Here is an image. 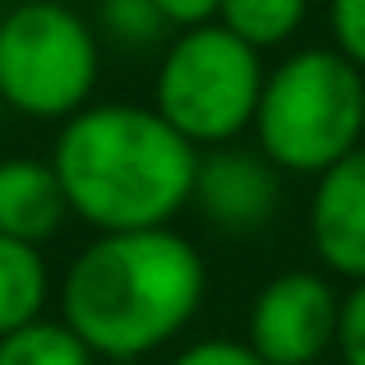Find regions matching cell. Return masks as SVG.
<instances>
[{
  "label": "cell",
  "mask_w": 365,
  "mask_h": 365,
  "mask_svg": "<svg viewBox=\"0 0 365 365\" xmlns=\"http://www.w3.org/2000/svg\"><path fill=\"white\" fill-rule=\"evenodd\" d=\"M208 296V264L176 227L111 232L74 255L61 282L65 324L102 361H139L190 329Z\"/></svg>",
  "instance_id": "1"
},
{
  "label": "cell",
  "mask_w": 365,
  "mask_h": 365,
  "mask_svg": "<svg viewBox=\"0 0 365 365\" xmlns=\"http://www.w3.org/2000/svg\"><path fill=\"white\" fill-rule=\"evenodd\" d=\"M51 167L70 213L98 236L171 227L195 199L199 148L153 107L102 102L70 116L56 134Z\"/></svg>",
  "instance_id": "2"
},
{
  "label": "cell",
  "mask_w": 365,
  "mask_h": 365,
  "mask_svg": "<svg viewBox=\"0 0 365 365\" xmlns=\"http://www.w3.org/2000/svg\"><path fill=\"white\" fill-rule=\"evenodd\" d=\"M365 143V70L338 46H301L264 74L255 148L282 176H324Z\"/></svg>",
  "instance_id": "3"
},
{
  "label": "cell",
  "mask_w": 365,
  "mask_h": 365,
  "mask_svg": "<svg viewBox=\"0 0 365 365\" xmlns=\"http://www.w3.org/2000/svg\"><path fill=\"white\" fill-rule=\"evenodd\" d=\"M264 61L222 24L185 28L162 51L153 79V111L195 148H227L255 130Z\"/></svg>",
  "instance_id": "4"
},
{
  "label": "cell",
  "mask_w": 365,
  "mask_h": 365,
  "mask_svg": "<svg viewBox=\"0 0 365 365\" xmlns=\"http://www.w3.org/2000/svg\"><path fill=\"white\" fill-rule=\"evenodd\" d=\"M98 33L61 0H24L0 24V102L28 120H70L98 88Z\"/></svg>",
  "instance_id": "5"
},
{
  "label": "cell",
  "mask_w": 365,
  "mask_h": 365,
  "mask_svg": "<svg viewBox=\"0 0 365 365\" xmlns=\"http://www.w3.org/2000/svg\"><path fill=\"white\" fill-rule=\"evenodd\" d=\"M338 310L342 296L324 273L287 268L259 287L245 342L264 365H319L338 342Z\"/></svg>",
  "instance_id": "6"
},
{
  "label": "cell",
  "mask_w": 365,
  "mask_h": 365,
  "mask_svg": "<svg viewBox=\"0 0 365 365\" xmlns=\"http://www.w3.org/2000/svg\"><path fill=\"white\" fill-rule=\"evenodd\" d=\"M190 204L222 236H255L282 208V171L259 148H208L199 153L195 199Z\"/></svg>",
  "instance_id": "7"
},
{
  "label": "cell",
  "mask_w": 365,
  "mask_h": 365,
  "mask_svg": "<svg viewBox=\"0 0 365 365\" xmlns=\"http://www.w3.org/2000/svg\"><path fill=\"white\" fill-rule=\"evenodd\" d=\"M305 222L319 264L338 277L365 282V143L314 176Z\"/></svg>",
  "instance_id": "8"
},
{
  "label": "cell",
  "mask_w": 365,
  "mask_h": 365,
  "mask_svg": "<svg viewBox=\"0 0 365 365\" xmlns=\"http://www.w3.org/2000/svg\"><path fill=\"white\" fill-rule=\"evenodd\" d=\"M65 217H70V199L51 162L0 158V236L42 245L65 227Z\"/></svg>",
  "instance_id": "9"
},
{
  "label": "cell",
  "mask_w": 365,
  "mask_h": 365,
  "mask_svg": "<svg viewBox=\"0 0 365 365\" xmlns=\"http://www.w3.org/2000/svg\"><path fill=\"white\" fill-rule=\"evenodd\" d=\"M46 296H51V273L42 250L0 236V338L42 319Z\"/></svg>",
  "instance_id": "10"
},
{
  "label": "cell",
  "mask_w": 365,
  "mask_h": 365,
  "mask_svg": "<svg viewBox=\"0 0 365 365\" xmlns=\"http://www.w3.org/2000/svg\"><path fill=\"white\" fill-rule=\"evenodd\" d=\"M305 14H310V0H222L217 24L264 56L273 46L292 42L301 33Z\"/></svg>",
  "instance_id": "11"
},
{
  "label": "cell",
  "mask_w": 365,
  "mask_h": 365,
  "mask_svg": "<svg viewBox=\"0 0 365 365\" xmlns=\"http://www.w3.org/2000/svg\"><path fill=\"white\" fill-rule=\"evenodd\" d=\"M83 338L65 319H33L0 338V365H93Z\"/></svg>",
  "instance_id": "12"
},
{
  "label": "cell",
  "mask_w": 365,
  "mask_h": 365,
  "mask_svg": "<svg viewBox=\"0 0 365 365\" xmlns=\"http://www.w3.org/2000/svg\"><path fill=\"white\" fill-rule=\"evenodd\" d=\"M98 28L120 46V51H153L167 37V19L153 0H102L98 5Z\"/></svg>",
  "instance_id": "13"
},
{
  "label": "cell",
  "mask_w": 365,
  "mask_h": 365,
  "mask_svg": "<svg viewBox=\"0 0 365 365\" xmlns=\"http://www.w3.org/2000/svg\"><path fill=\"white\" fill-rule=\"evenodd\" d=\"M329 33L333 46L365 70V0H329Z\"/></svg>",
  "instance_id": "14"
},
{
  "label": "cell",
  "mask_w": 365,
  "mask_h": 365,
  "mask_svg": "<svg viewBox=\"0 0 365 365\" xmlns=\"http://www.w3.org/2000/svg\"><path fill=\"white\" fill-rule=\"evenodd\" d=\"M333 351L342 356V365H365V282H351V292L342 296Z\"/></svg>",
  "instance_id": "15"
},
{
  "label": "cell",
  "mask_w": 365,
  "mask_h": 365,
  "mask_svg": "<svg viewBox=\"0 0 365 365\" xmlns=\"http://www.w3.org/2000/svg\"><path fill=\"white\" fill-rule=\"evenodd\" d=\"M171 365H264L255 356L250 342H236V338H204V342H190L185 351H176Z\"/></svg>",
  "instance_id": "16"
},
{
  "label": "cell",
  "mask_w": 365,
  "mask_h": 365,
  "mask_svg": "<svg viewBox=\"0 0 365 365\" xmlns=\"http://www.w3.org/2000/svg\"><path fill=\"white\" fill-rule=\"evenodd\" d=\"M153 5L162 9V19H167L171 28H204V24H217V9H222V0H153Z\"/></svg>",
  "instance_id": "17"
},
{
  "label": "cell",
  "mask_w": 365,
  "mask_h": 365,
  "mask_svg": "<svg viewBox=\"0 0 365 365\" xmlns=\"http://www.w3.org/2000/svg\"><path fill=\"white\" fill-rule=\"evenodd\" d=\"M0 24H5V5H0Z\"/></svg>",
  "instance_id": "18"
},
{
  "label": "cell",
  "mask_w": 365,
  "mask_h": 365,
  "mask_svg": "<svg viewBox=\"0 0 365 365\" xmlns=\"http://www.w3.org/2000/svg\"><path fill=\"white\" fill-rule=\"evenodd\" d=\"M0 116H5V102H0Z\"/></svg>",
  "instance_id": "19"
}]
</instances>
